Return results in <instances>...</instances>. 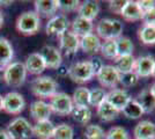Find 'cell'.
Instances as JSON below:
<instances>
[{"mask_svg":"<svg viewBox=\"0 0 155 139\" xmlns=\"http://www.w3.org/2000/svg\"><path fill=\"white\" fill-rule=\"evenodd\" d=\"M32 94L39 99H50L58 89L57 81L48 75H39L31 81L30 85Z\"/></svg>","mask_w":155,"mask_h":139,"instance_id":"cell-1","label":"cell"},{"mask_svg":"<svg viewBox=\"0 0 155 139\" xmlns=\"http://www.w3.org/2000/svg\"><path fill=\"white\" fill-rule=\"evenodd\" d=\"M123 23L116 19H101L96 25V35L104 41L117 40L123 34Z\"/></svg>","mask_w":155,"mask_h":139,"instance_id":"cell-2","label":"cell"},{"mask_svg":"<svg viewBox=\"0 0 155 139\" xmlns=\"http://www.w3.org/2000/svg\"><path fill=\"white\" fill-rule=\"evenodd\" d=\"M15 27L21 35L31 36L41 29V18L35 11H27L18 18Z\"/></svg>","mask_w":155,"mask_h":139,"instance_id":"cell-3","label":"cell"},{"mask_svg":"<svg viewBox=\"0 0 155 139\" xmlns=\"http://www.w3.org/2000/svg\"><path fill=\"white\" fill-rule=\"evenodd\" d=\"M4 81L11 87L22 86L27 79V70L21 61H12L4 70Z\"/></svg>","mask_w":155,"mask_h":139,"instance_id":"cell-4","label":"cell"},{"mask_svg":"<svg viewBox=\"0 0 155 139\" xmlns=\"http://www.w3.org/2000/svg\"><path fill=\"white\" fill-rule=\"evenodd\" d=\"M67 74L70 79L77 84H87L95 77L89 60L74 63L67 68Z\"/></svg>","mask_w":155,"mask_h":139,"instance_id":"cell-5","label":"cell"},{"mask_svg":"<svg viewBox=\"0 0 155 139\" xmlns=\"http://www.w3.org/2000/svg\"><path fill=\"white\" fill-rule=\"evenodd\" d=\"M6 131L13 139H30L32 134V125L25 117L14 118L7 126Z\"/></svg>","mask_w":155,"mask_h":139,"instance_id":"cell-6","label":"cell"},{"mask_svg":"<svg viewBox=\"0 0 155 139\" xmlns=\"http://www.w3.org/2000/svg\"><path fill=\"white\" fill-rule=\"evenodd\" d=\"M49 106L51 109L52 113H56L61 116H66L70 115L73 110V101L72 98L63 92H57L52 98H50V102Z\"/></svg>","mask_w":155,"mask_h":139,"instance_id":"cell-7","label":"cell"},{"mask_svg":"<svg viewBox=\"0 0 155 139\" xmlns=\"http://www.w3.org/2000/svg\"><path fill=\"white\" fill-rule=\"evenodd\" d=\"M26 101L22 94L9 92L2 96V110L9 115H19L25 110Z\"/></svg>","mask_w":155,"mask_h":139,"instance_id":"cell-8","label":"cell"},{"mask_svg":"<svg viewBox=\"0 0 155 139\" xmlns=\"http://www.w3.org/2000/svg\"><path fill=\"white\" fill-rule=\"evenodd\" d=\"M95 77L103 87L115 89L119 85L120 73L117 71L114 65H103V67L100 70V72Z\"/></svg>","mask_w":155,"mask_h":139,"instance_id":"cell-9","label":"cell"},{"mask_svg":"<svg viewBox=\"0 0 155 139\" xmlns=\"http://www.w3.org/2000/svg\"><path fill=\"white\" fill-rule=\"evenodd\" d=\"M39 55L44 60L46 68L58 70L63 65V55L60 52V50L56 46L44 45L41 49Z\"/></svg>","mask_w":155,"mask_h":139,"instance_id":"cell-10","label":"cell"},{"mask_svg":"<svg viewBox=\"0 0 155 139\" xmlns=\"http://www.w3.org/2000/svg\"><path fill=\"white\" fill-rule=\"evenodd\" d=\"M70 28V21L65 14H58L52 16L45 26V33L51 36H60Z\"/></svg>","mask_w":155,"mask_h":139,"instance_id":"cell-11","label":"cell"},{"mask_svg":"<svg viewBox=\"0 0 155 139\" xmlns=\"http://www.w3.org/2000/svg\"><path fill=\"white\" fill-rule=\"evenodd\" d=\"M79 49H80V37H78L71 30H67L66 33L59 36V50L64 51L66 56L77 53Z\"/></svg>","mask_w":155,"mask_h":139,"instance_id":"cell-12","label":"cell"},{"mask_svg":"<svg viewBox=\"0 0 155 139\" xmlns=\"http://www.w3.org/2000/svg\"><path fill=\"white\" fill-rule=\"evenodd\" d=\"M155 59L153 56H140L134 60L133 72L138 75V78H148L152 77L153 68H154Z\"/></svg>","mask_w":155,"mask_h":139,"instance_id":"cell-13","label":"cell"},{"mask_svg":"<svg viewBox=\"0 0 155 139\" xmlns=\"http://www.w3.org/2000/svg\"><path fill=\"white\" fill-rule=\"evenodd\" d=\"M131 100L132 98L129 93L125 89H120V88L111 89L109 93H107V98H105V101L110 103L115 109H117L118 111H122L124 107L126 106Z\"/></svg>","mask_w":155,"mask_h":139,"instance_id":"cell-14","label":"cell"},{"mask_svg":"<svg viewBox=\"0 0 155 139\" xmlns=\"http://www.w3.org/2000/svg\"><path fill=\"white\" fill-rule=\"evenodd\" d=\"M29 113L36 122H41V121H48L50 118L52 111L49 103H46L43 100H36L30 104Z\"/></svg>","mask_w":155,"mask_h":139,"instance_id":"cell-15","label":"cell"},{"mask_svg":"<svg viewBox=\"0 0 155 139\" xmlns=\"http://www.w3.org/2000/svg\"><path fill=\"white\" fill-rule=\"evenodd\" d=\"M23 64L27 70V73H30L34 75H39L46 70L45 63L39 52L30 53L26 58V61Z\"/></svg>","mask_w":155,"mask_h":139,"instance_id":"cell-16","label":"cell"},{"mask_svg":"<svg viewBox=\"0 0 155 139\" xmlns=\"http://www.w3.org/2000/svg\"><path fill=\"white\" fill-rule=\"evenodd\" d=\"M101 45H102V42L96 34L91 33L80 37V49L84 53H88V55L98 53L101 50Z\"/></svg>","mask_w":155,"mask_h":139,"instance_id":"cell-17","label":"cell"},{"mask_svg":"<svg viewBox=\"0 0 155 139\" xmlns=\"http://www.w3.org/2000/svg\"><path fill=\"white\" fill-rule=\"evenodd\" d=\"M34 5L38 16L52 18L58 11V0H36Z\"/></svg>","mask_w":155,"mask_h":139,"instance_id":"cell-18","label":"cell"},{"mask_svg":"<svg viewBox=\"0 0 155 139\" xmlns=\"http://www.w3.org/2000/svg\"><path fill=\"white\" fill-rule=\"evenodd\" d=\"M101 11V6L97 1H93V0H87L84 1L82 4H80L78 7V16L84 18L86 20L93 21L96 19L97 15L100 14Z\"/></svg>","mask_w":155,"mask_h":139,"instance_id":"cell-19","label":"cell"},{"mask_svg":"<svg viewBox=\"0 0 155 139\" xmlns=\"http://www.w3.org/2000/svg\"><path fill=\"white\" fill-rule=\"evenodd\" d=\"M14 49L11 42L0 36V71L5 70L13 60Z\"/></svg>","mask_w":155,"mask_h":139,"instance_id":"cell-20","label":"cell"},{"mask_svg":"<svg viewBox=\"0 0 155 139\" xmlns=\"http://www.w3.org/2000/svg\"><path fill=\"white\" fill-rule=\"evenodd\" d=\"M136 139H155V123L150 121H141L133 130Z\"/></svg>","mask_w":155,"mask_h":139,"instance_id":"cell-21","label":"cell"},{"mask_svg":"<svg viewBox=\"0 0 155 139\" xmlns=\"http://www.w3.org/2000/svg\"><path fill=\"white\" fill-rule=\"evenodd\" d=\"M94 30V23L93 21L86 20L84 18L77 16L71 25V31L75 34L78 37H82L88 34H91Z\"/></svg>","mask_w":155,"mask_h":139,"instance_id":"cell-22","label":"cell"},{"mask_svg":"<svg viewBox=\"0 0 155 139\" xmlns=\"http://www.w3.org/2000/svg\"><path fill=\"white\" fill-rule=\"evenodd\" d=\"M54 131V125L50 119L36 122L35 125H32V134L38 139H52Z\"/></svg>","mask_w":155,"mask_h":139,"instance_id":"cell-23","label":"cell"},{"mask_svg":"<svg viewBox=\"0 0 155 139\" xmlns=\"http://www.w3.org/2000/svg\"><path fill=\"white\" fill-rule=\"evenodd\" d=\"M142 12L141 9L139 8L137 1H132V0H126V4L124 6L123 11L120 15L123 16L126 21L130 22H136L142 19Z\"/></svg>","mask_w":155,"mask_h":139,"instance_id":"cell-24","label":"cell"},{"mask_svg":"<svg viewBox=\"0 0 155 139\" xmlns=\"http://www.w3.org/2000/svg\"><path fill=\"white\" fill-rule=\"evenodd\" d=\"M136 101L140 104L143 114H150L155 111V98L150 93L149 88H146L139 93Z\"/></svg>","mask_w":155,"mask_h":139,"instance_id":"cell-25","label":"cell"},{"mask_svg":"<svg viewBox=\"0 0 155 139\" xmlns=\"http://www.w3.org/2000/svg\"><path fill=\"white\" fill-rule=\"evenodd\" d=\"M96 109L98 118L101 119V121H103V122H111V121L116 119L118 117L119 113H120L117 109H115L110 103H108L107 101L102 102Z\"/></svg>","mask_w":155,"mask_h":139,"instance_id":"cell-26","label":"cell"},{"mask_svg":"<svg viewBox=\"0 0 155 139\" xmlns=\"http://www.w3.org/2000/svg\"><path fill=\"white\" fill-rule=\"evenodd\" d=\"M72 118L77 123L87 124L91 119V109L89 106H74L72 110Z\"/></svg>","mask_w":155,"mask_h":139,"instance_id":"cell-27","label":"cell"},{"mask_svg":"<svg viewBox=\"0 0 155 139\" xmlns=\"http://www.w3.org/2000/svg\"><path fill=\"white\" fill-rule=\"evenodd\" d=\"M134 60L136 58L133 57V55H130V56H120V57H117L115 61V65L116 70L120 74L123 73H129L133 71V66H134Z\"/></svg>","mask_w":155,"mask_h":139,"instance_id":"cell-28","label":"cell"},{"mask_svg":"<svg viewBox=\"0 0 155 139\" xmlns=\"http://www.w3.org/2000/svg\"><path fill=\"white\" fill-rule=\"evenodd\" d=\"M138 37L142 44H146V45L155 44V26L142 25L141 28L139 29Z\"/></svg>","mask_w":155,"mask_h":139,"instance_id":"cell-29","label":"cell"},{"mask_svg":"<svg viewBox=\"0 0 155 139\" xmlns=\"http://www.w3.org/2000/svg\"><path fill=\"white\" fill-rule=\"evenodd\" d=\"M116 46H117V57L120 56H130L133 52L134 45L132 43V41L126 36H120L119 38L116 40Z\"/></svg>","mask_w":155,"mask_h":139,"instance_id":"cell-30","label":"cell"},{"mask_svg":"<svg viewBox=\"0 0 155 139\" xmlns=\"http://www.w3.org/2000/svg\"><path fill=\"white\" fill-rule=\"evenodd\" d=\"M122 113L124 114L125 117H127L130 119H138L143 115V110L141 109L140 104L137 102L136 100L132 99L126 106L124 107Z\"/></svg>","mask_w":155,"mask_h":139,"instance_id":"cell-31","label":"cell"},{"mask_svg":"<svg viewBox=\"0 0 155 139\" xmlns=\"http://www.w3.org/2000/svg\"><path fill=\"white\" fill-rule=\"evenodd\" d=\"M71 98L74 106H89V89L87 87L77 88Z\"/></svg>","mask_w":155,"mask_h":139,"instance_id":"cell-32","label":"cell"},{"mask_svg":"<svg viewBox=\"0 0 155 139\" xmlns=\"http://www.w3.org/2000/svg\"><path fill=\"white\" fill-rule=\"evenodd\" d=\"M73 137H74V130L70 124L61 123L54 126L52 139H73Z\"/></svg>","mask_w":155,"mask_h":139,"instance_id":"cell-33","label":"cell"},{"mask_svg":"<svg viewBox=\"0 0 155 139\" xmlns=\"http://www.w3.org/2000/svg\"><path fill=\"white\" fill-rule=\"evenodd\" d=\"M101 55L107 59L115 60L117 58V46H116V40H108L104 41L101 45L100 50Z\"/></svg>","mask_w":155,"mask_h":139,"instance_id":"cell-34","label":"cell"},{"mask_svg":"<svg viewBox=\"0 0 155 139\" xmlns=\"http://www.w3.org/2000/svg\"><path fill=\"white\" fill-rule=\"evenodd\" d=\"M84 134L86 139H104L105 137V132L102 126L97 124H89L86 126Z\"/></svg>","mask_w":155,"mask_h":139,"instance_id":"cell-35","label":"cell"},{"mask_svg":"<svg viewBox=\"0 0 155 139\" xmlns=\"http://www.w3.org/2000/svg\"><path fill=\"white\" fill-rule=\"evenodd\" d=\"M107 92L103 88H94L89 91V107H98L105 101Z\"/></svg>","mask_w":155,"mask_h":139,"instance_id":"cell-36","label":"cell"},{"mask_svg":"<svg viewBox=\"0 0 155 139\" xmlns=\"http://www.w3.org/2000/svg\"><path fill=\"white\" fill-rule=\"evenodd\" d=\"M104 139H129V132L123 126H112L105 132Z\"/></svg>","mask_w":155,"mask_h":139,"instance_id":"cell-37","label":"cell"},{"mask_svg":"<svg viewBox=\"0 0 155 139\" xmlns=\"http://www.w3.org/2000/svg\"><path fill=\"white\" fill-rule=\"evenodd\" d=\"M80 5L79 0H58V9L63 13H71L78 11Z\"/></svg>","mask_w":155,"mask_h":139,"instance_id":"cell-38","label":"cell"},{"mask_svg":"<svg viewBox=\"0 0 155 139\" xmlns=\"http://www.w3.org/2000/svg\"><path fill=\"white\" fill-rule=\"evenodd\" d=\"M138 81H139V78L133 71L129 73H123V74H120V78H119V84L126 88L136 86Z\"/></svg>","mask_w":155,"mask_h":139,"instance_id":"cell-39","label":"cell"},{"mask_svg":"<svg viewBox=\"0 0 155 139\" xmlns=\"http://www.w3.org/2000/svg\"><path fill=\"white\" fill-rule=\"evenodd\" d=\"M126 4V0H115V1H109V9L115 14H119L122 13L124 6Z\"/></svg>","mask_w":155,"mask_h":139,"instance_id":"cell-40","label":"cell"},{"mask_svg":"<svg viewBox=\"0 0 155 139\" xmlns=\"http://www.w3.org/2000/svg\"><path fill=\"white\" fill-rule=\"evenodd\" d=\"M141 20H142V22H143V25L155 26V7L142 14Z\"/></svg>","mask_w":155,"mask_h":139,"instance_id":"cell-41","label":"cell"},{"mask_svg":"<svg viewBox=\"0 0 155 139\" xmlns=\"http://www.w3.org/2000/svg\"><path fill=\"white\" fill-rule=\"evenodd\" d=\"M137 4H138L139 8L141 9L142 13H145V12H147V11L155 7L154 0H139V1H137Z\"/></svg>","mask_w":155,"mask_h":139,"instance_id":"cell-42","label":"cell"},{"mask_svg":"<svg viewBox=\"0 0 155 139\" xmlns=\"http://www.w3.org/2000/svg\"><path fill=\"white\" fill-rule=\"evenodd\" d=\"M89 63H91V68H93V71H94V74H95V75L100 72V70H101L104 65L103 63H102V60L100 59V58H91V59L89 60Z\"/></svg>","mask_w":155,"mask_h":139,"instance_id":"cell-43","label":"cell"},{"mask_svg":"<svg viewBox=\"0 0 155 139\" xmlns=\"http://www.w3.org/2000/svg\"><path fill=\"white\" fill-rule=\"evenodd\" d=\"M0 139H13L8 132H7L6 130H4V129H0Z\"/></svg>","mask_w":155,"mask_h":139,"instance_id":"cell-44","label":"cell"},{"mask_svg":"<svg viewBox=\"0 0 155 139\" xmlns=\"http://www.w3.org/2000/svg\"><path fill=\"white\" fill-rule=\"evenodd\" d=\"M4 22H5V18H4V14L0 11V28L4 26Z\"/></svg>","mask_w":155,"mask_h":139,"instance_id":"cell-45","label":"cell"},{"mask_svg":"<svg viewBox=\"0 0 155 139\" xmlns=\"http://www.w3.org/2000/svg\"><path fill=\"white\" fill-rule=\"evenodd\" d=\"M12 4H13V1H0V5L1 6H9Z\"/></svg>","mask_w":155,"mask_h":139,"instance_id":"cell-46","label":"cell"},{"mask_svg":"<svg viewBox=\"0 0 155 139\" xmlns=\"http://www.w3.org/2000/svg\"><path fill=\"white\" fill-rule=\"evenodd\" d=\"M149 91H150V93L153 94V96L155 98V82L150 86V88H149Z\"/></svg>","mask_w":155,"mask_h":139,"instance_id":"cell-47","label":"cell"},{"mask_svg":"<svg viewBox=\"0 0 155 139\" xmlns=\"http://www.w3.org/2000/svg\"><path fill=\"white\" fill-rule=\"evenodd\" d=\"M2 111V96L0 95V113Z\"/></svg>","mask_w":155,"mask_h":139,"instance_id":"cell-48","label":"cell"},{"mask_svg":"<svg viewBox=\"0 0 155 139\" xmlns=\"http://www.w3.org/2000/svg\"><path fill=\"white\" fill-rule=\"evenodd\" d=\"M152 77L155 78V64H154V68H153V73H152Z\"/></svg>","mask_w":155,"mask_h":139,"instance_id":"cell-49","label":"cell"},{"mask_svg":"<svg viewBox=\"0 0 155 139\" xmlns=\"http://www.w3.org/2000/svg\"><path fill=\"white\" fill-rule=\"evenodd\" d=\"M0 72H1V71H0Z\"/></svg>","mask_w":155,"mask_h":139,"instance_id":"cell-50","label":"cell"},{"mask_svg":"<svg viewBox=\"0 0 155 139\" xmlns=\"http://www.w3.org/2000/svg\"><path fill=\"white\" fill-rule=\"evenodd\" d=\"M134 139H136V138H134Z\"/></svg>","mask_w":155,"mask_h":139,"instance_id":"cell-51","label":"cell"}]
</instances>
